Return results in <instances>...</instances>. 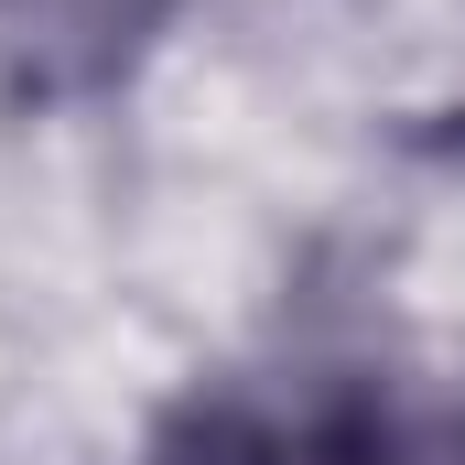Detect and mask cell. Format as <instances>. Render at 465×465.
<instances>
[{
	"instance_id": "obj_1",
	"label": "cell",
	"mask_w": 465,
	"mask_h": 465,
	"mask_svg": "<svg viewBox=\"0 0 465 465\" xmlns=\"http://www.w3.org/2000/svg\"><path fill=\"white\" fill-rule=\"evenodd\" d=\"M152 465H401V433L357 379H238L184 401Z\"/></svg>"
},
{
	"instance_id": "obj_2",
	"label": "cell",
	"mask_w": 465,
	"mask_h": 465,
	"mask_svg": "<svg viewBox=\"0 0 465 465\" xmlns=\"http://www.w3.org/2000/svg\"><path fill=\"white\" fill-rule=\"evenodd\" d=\"M163 22L173 0H0V76L11 98H109Z\"/></svg>"
}]
</instances>
